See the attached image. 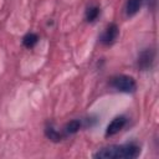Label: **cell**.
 Instances as JSON below:
<instances>
[{
  "label": "cell",
  "instance_id": "1",
  "mask_svg": "<svg viewBox=\"0 0 159 159\" xmlns=\"http://www.w3.org/2000/svg\"><path fill=\"white\" fill-rule=\"evenodd\" d=\"M139 147L135 144H127V145H112L104 148L94 154V158L102 159H116V158H137L139 155Z\"/></svg>",
  "mask_w": 159,
  "mask_h": 159
},
{
  "label": "cell",
  "instance_id": "2",
  "mask_svg": "<svg viewBox=\"0 0 159 159\" xmlns=\"http://www.w3.org/2000/svg\"><path fill=\"white\" fill-rule=\"evenodd\" d=\"M112 86L120 92H133L135 89V81L129 76H117L112 78Z\"/></svg>",
  "mask_w": 159,
  "mask_h": 159
},
{
  "label": "cell",
  "instance_id": "3",
  "mask_svg": "<svg viewBox=\"0 0 159 159\" xmlns=\"http://www.w3.org/2000/svg\"><path fill=\"white\" fill-rule=\"evenodd\" d=\"M153 60H154V51L150 48H147L138 57V67L142 70H147L152 66Z\"/></svg>",
  "mask_w": 159,
  "mask_h": 159
},
{
  "label": "cell",
  "instance_id": "4",
  "mask_svg": "<svg viewBox=\"0 0 159 159\" xmlns=\"http://www.w3.org/2000/svg\"><path fill=\"white\" fill-rule=\"evenodd\" d=\"M124 124H125V118H124V117H117V118H114V119L108 124L107 130H106V135L108 137V135H114V134H117V133L124 127Z\"/></svg>",
  "mask_w": 159,
  "mask_h": 159
},
{
  "label": "cell",
  "instance_id": "5",
  "mask_svg": "<svg viewBox=\"0 0 159 159\" xmlns=\"http://www.w3.org/2000/svg\"><path fill=\"white\" fill-rule=\"evenodd\" d=\"M117 35H118V27H117V25L111 24L106 29V31H104V34L102 36V42L103 43H111L117 37Z\"/></svg>",
  "mask_w": 159,
  "mask_h": 159
},
{
  "label": "cell",
  "instance_id": "6",
  "mask_svg": "<svg viewBox=\"0 0 159 159\" xmlns=\"http://www.w3.org/2000/svg\"><path fill=\"white\" fill-rule=\"evenodd\" d=\"M143 0H128L125 5V12L128 16H133L134 14L138 12L139 7L142 6Z\"/></svg>",
  "mask_w": 159,
  "mask_h": 159
},
{
  "label": "cell",
  "instance_id": "7",
  "mask_svg": "<svg viewBox=\"0 0 159 159\" xmlns=\"http://www.w3.org/2000/svg\"><path fill=\"white\" fill-rule=\"evenodd\" d=\"M80 127H81L80 120L75 119V120H71L70 123H67V124H66L65 130H66V133H67V134H73V133H76V132L80 129Z\"/></svg>",
  "mask_w": 159,
  "mask_h": 159
},
{
  "label": "cell",
  "instance_id": "8",
  "mask_svg": "<svg viewBox=\"0 0 159 159\" xmlns=\"http://www.w3.org/2000/svg\"><path fill=\"white\" fill-rule=\"evenodd\" d=\"M22 42H24V46H25V47L30 48V47H32V46L37 42V36H36L35 34H27V35L24 37Z\"/></svg>",
  "mask_w": 159,
  "mask_h": 159
},
{
  "label": "cell",
  "instance_id": "9",
  "mask_svg": "<svg viewBox=\"0 0 159 159\" xmlns=\"http://www.w3.org/2000/svg\"><path fill=\"white\" fill-rule=\"evenodd\" d=\"M46 135H47V138H50V139L53 140V142H58V140L61 139V135H60L53 128H47V129H46Z\"/></svg>",
  "mask_w": 159,
  "mask_h": 159
},
{
  "label": "cell",
  "instance_id": "10",
  "mask_svg": "<svg viewBox=\"0 0 159 159\" xmlns=\"http://www.w3.org/2000/svg\"><path fill=\"white\" fill-rule=\"evenodd\" d=\"M98 14H99L98 7H89V9L87 10L86 17H87V20H88V21H93V20L98 16Z\"/></svg>",
  "mask_w": 159,
  "mask_h": 159
}]
</instances>
